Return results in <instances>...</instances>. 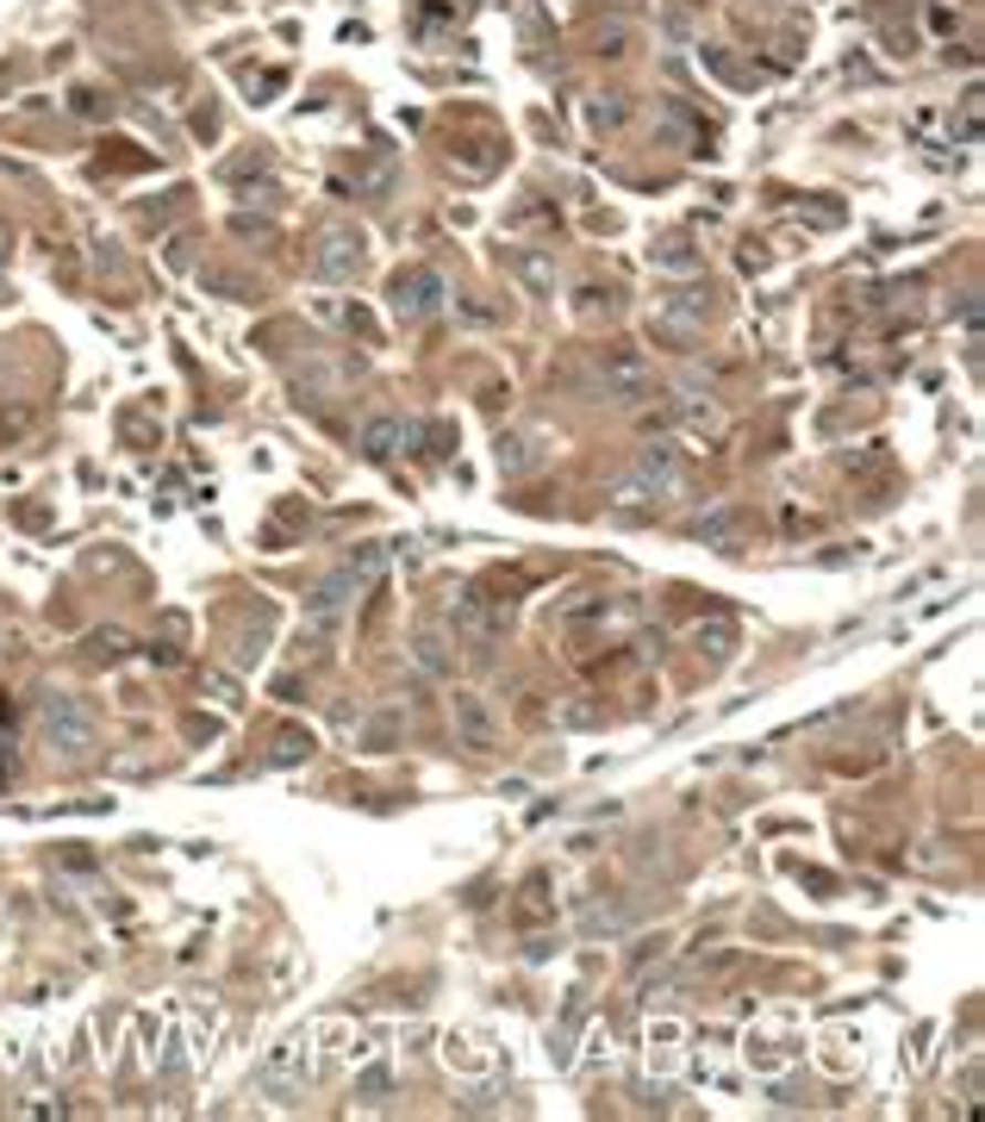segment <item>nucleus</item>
Masks as SVG:
<instances>
[{
    "label": "nucleus",
    "instance_id": "f257e3e1",
    "mask_svg": "<svg viewBox=\"0 0 985 1122\" xmlns=\"http://www.w3.org/2000/svg\"><path fill=\"white\" fill-rule=\"evenodd\" d=\"M44 743L56 748V755H70V761H82L87 748H94V711L75 699V692H51L44 699Z\"/></svg>",
    "mask_w": 985,
    "mask_h": 1122
},
{
    "label": "nucleus",
    "instance_id": "f03ea898",
    "mask_svg": "<svg viewBox=\"0 0 985 1122\" xmlns=\"http://www.w3.org/2000/svg\"><path fill=\"white\" fill-rule=\"evenodd\" d=\"M363 231L356 224H325L318 243H312V275L318 281H356L363 275Z\"/></svg>",
    "mask_w": 985,
    "mask_h": 1122
},
{
    "label": "nucleus",
    "instance_id": "7ed1b4c3",
    "mask_svg": "<svg viewBox=\"0 0 985 1122\" xmlns=\"http://www.w3.org/2000/svg\"><path fill=\"white\" fill-rule=\"evenodd\" d=\"M593 394L611 399V406H637V399H649V363H642L637 349H611V356H599Z\"/></svg>",
    "mask_w": 985,
    "mask_h": 1122
},
{
    "label": "nucleus",
    "instance_id": "20e7f679",
    "mask_svg": "<svg viewBox=\"0 0 985 1122\" xmlns=\"http://www.w3.org/2000/svg\"><path fill=\"white\" fill-rule=\"evenodd\" d=\"M443 300L450 294H443V275H437V269H399L394 287H387V306H394V318H406V325L431 318Z\"/></svg>",
    "mask_w": 985,
    "mask_h": 1122
},
{
    "label": "nucleus",
    "instance_id": "39448f33",
    "mask_svg": "<svg viewBox=\"0 0 985 1122\" xmlns=\"http://www.w3.org/2000/svg\"><path fill=\"white\" fill-rule=\"evenodd\" d=\"M450 618H455V630H462V637H474V642H500V637H505V623H512V599H481V593H462Z\"/></svg>",
    "mask_w": 985,
    "mask_h": 1122
},
{
    "label": "nucleus",
    "instance_id": "423d86ee",
    "mask_svg": "<svg viewBox=\"0 0 985 1122\" xmlns=\"http://www.w3.org/2000/svg\"><path fill=\"white\" fill-rule=\"evenodd\" d=\"M450 717H455V736H462V748H474V755H486V748L500 743V724H493V711H486L481 692H455V699H450Z\"/></svg>",
    "mask_w": 985,
    "mask_h": 1122
},
{
    "label": "nucleus",
    "instance_id": "0eeeda50",
    "mask_svg": "<svg viewBox=\"0 0 985 1122\" xmlns=\"http://www.w3.org/2000/svg\"><path fill=\"white\" fill-rule=\"evenodd\" d=\"M630 474H637V481L649 486L656 500H674V493H680V443L656 437V443L637 455V468H630Z\"/></svg>",
    "mask_w": 985,
    "mask_h": 1122
},
{
    "label": "nucleus",
    "instance_id": "6e6552de",
    "mask_svg": "<svg viewBox=\"0 0 985 1122\" xmlns=\"http://www.w3.org/2000/svg\"><path fill=\"white\" fill-rule=\"evenodd\" d=\"M349 599H356V580H349L344 568L331 574V580H318V587L306 593V618H312V630H337V623H344V611H349Z\"/></svg>",
    "mask_w": 985,
    "mask_h": 1122
},
{
    "label": "nucleus",
    "instance_id": "1a4fd4ad",
    "mask_svg": "<svg viewBox=\"0 0 985 1122\" xmlns=\"http://www.w3.org/2000/svg\"><path fill=\"white\" fill-rule=\"evenodd\" d=\"M692 543H705V549H724L736 555V536H743V512L736 505H711V512H699V518L687 524Z\"/></svg>",
    "mask_w": 985,
    "mask_h": 1122
},
{
    "label": "nucleus",
    "instance_id": "9d476101",
    "mask_svg": "<svg viewBox=\"0 0 985 1122\" xmlns=\"http://www.w3.org/2000/svg\"><path fill=\"white\" fill-rule=\"evenodd\" d=\"M300 1086H306V1036L281 1041V1048H275V1060L262 1067V1091H275V1098H287V1091H300Z\"/></svg>",
    "mask_w": 985,
    "mask_h": 1122
},
{
    "label": "nucleus",
    "instance_id": "9b49d317",
    "mask_svg": "<svg viewBox=\"0 0 985 1122\" xmlns=\"http://www.w3.org/2000/svg\"><path fill=\"white\" fill-rule=\"evenodd\" d=\"M493 462H500L505 474H531V468L549 462V443H543L536 431H505L500 443H493Z\"/></svg>",
    "mask_w": 985,
    "mask_h": 1122
},
{
    "label": "nucleus",
    "instance_id": "f8f14e48",
    "mask_svg": "<svg viewBox=\"0 0 985 1122\" xmlns=\"http://www.w3.org/2000/svg\"><path fill=\"white\" fill-rule=\"evenodd\" d=\"M649 262H656L661 275H699V269H705V250L692 238H661L656 250H649Z\"/></svg>",
    "mask_w": 985,
    "mask_h": 1122
},
{
    "label": "nucleus",
    "instance_id": "ddd939ff",
    "mask_svg": "<svg viewBox=\"0 0 985 1122\" xmlns=\"http://www.w3.org/2000/svg\"><path fill=\"white\" fill-rule=\"evenodd\" d=\"M399 443H412V424H399V418H368V424H363V443H356V449H363L368 462H387Z\"/></svg>",
    "mask_w": 985,
    "mask_h": 1122
},
{
    "label": "nucleus",
    "instance_id": "4468645a",
    "mask_svg": "<svg viewBox=\"0 0 985 1122\" xmlns=\"http://www.w3.org/2000/svg\"><path fill=\"white\" fill-rule=\"evenodd\" d=\"M692 642H699V656L717 668V661L736 656V623H730V618H711V623H699V630H692Z\"/></svg>",
    "mask_w": 985,
    "mask_h": 1122
},
{
    "label": "nucleus",
    "instance_id": "2eb2a0df",
    "mask_svg": "<svg viewBox=\"0 0 985 1122\" xmlns=\"http://www.w3.org/2000/svg\"><path fill=\"white\" fill-rule=\"evenodd\" d=\"M387 555H394V543H356V549L344 555V574L363 587V580H375V574L387 568Z\"/></svg>",
    "mask_w": 985,
    "mask_h": 1122
},
{
    "label": "nucleus",
    "instance_id": "dca6fc26",
    "mask_svg": "<svg viewBox=\"0 0 985 1122\" xmlns=\"http://www.w3.org/2000/svg\"><path fill=\"white\" fill-rule=\"evenodd\" d=\"M412 661H418V668H425V673H437V680H443V673L455 668L450 642L437 637V630H418V637H412Z\"/></svg>",
    "mask_w": 985,
    "mask_h": 1122
},
{
    "label": "nucleus",
    "instance_id": "f3484780",
    "mask_svg": "<svg viewBox=\"0 0 985 1122\" xmlns=\"http://www.w3.org/2000/svg\"><path fill=\"white\" fill-rule=\"evenodd\" d=\"M512 275H518L531 294H555V262L536 256V250H518V256H512Z\"/></svg>",
    "mask_w": 985,
    "mask_h": 1122
},
{
    "label": "nucleus",
    "instance_id": "a211bd4d",
    "mask_svg": "<svg viewBox=\"0 0 985 1122\" xmlns=\"http://www.w3.org/2000/svg\"><path fill=\"white\" fill-rule=\"evenodd\" d=\"M674 418H680V424H692V431H705V437H717V431H724V418H717V406H711V399H699V394L674 399Z\"/></svg>",
    "mask_w": 985,
    "mask_h": 1122
},
{
    "label": "nucleus",
    "instance_id": "6ab92c4d",
    "mask_svg": "<svg viewBox=\"0 0 985 1122\" xmlns=\"http://www.w3.org/2000/svg\"><path fill=\"white\" fill-rule=\"evenodd\" d=\"M555 724H562V730H599V724H606V711L580 692V699H568V705L555 711Z\"/></svg>",
    "mask_w": 985,
    "mask_h": 1122
},
{
    "label": "nucleus",
    "instance_id": "aec40b11",
    "mask_svg": "<svg viewBox=\"0 0 985 1122\" xmlns=\"http://www.w3.org/2000/svg\"><path fill=\"white\" fill-rule=\"evenodd\" d=\"M306 755H312V736H306V730H281V736H275V755H269V761H275V767H294V761H306Z\"/></svg>",
    "mask_w": 985,
    "mask_h": 1122
},
{
    "label": "nucleus",
    "instance_id": "412c9836",
    "mask_svg": "<svg viewBox=\"0 0 985 1122\" xmlns=\"http://www.w3.org/2000/svg\"><path fill=\"white\" fill-rule=\"evenodd\" d=\"M394 736H399L394 717H375V724L363 730V748H368V755H387V748H394Z\"/></svg>",
    "mask_w": 985,
    "mask_h": 1122
},
{
    "label": "nucleus",
    "instance_id": "4be33fe9",
    "mask_svg": "<svg viewBox=\"0 0 985 1122\" xmlns=\"http://www.w3.org/2000/svg\"><path fill=\"white\" fill-rule=\"evenodd\" d=\"M87 649H94L101 661H119V656H125V630H94V642H87Z\"/></svg>",
    "mask_w": 985,
    "mask_h": 1122
},
{
    "label": "nucleus",
    "instance_id": "5701e85b",
    "mask_svg": "<svg viewBox=\"0 0 985 1122\" xmlns=\"http://www.w3.org/2000/svg\"><path fill=\"white\" fill-rule=\"evenodd\" d=\"M599 312L611 318V312H618V300H611V294H599V287H587V294H580V318H599Z\"/></svg>",
    "mask_w": 985,
    "mask_h": 1122
},
{
    "label": "nucleus",
    "instance_id": "b1692460",
    "mask_svg": "<svg viewBox=\"0 0 985 1122\" xmlns=\"http://www.w3.org/2000/svg\"><path fill=\"white\" fill-rule=\"evenodd\" d=\"M624 44H630V25H606V32H599V51L606 56H624Z\"/></svg>",
    "mask_w": 985,
    "mask_h": 1122
},
{
    "label": "nucleus",
    "instance_id": "393cba45",
    "mask_svg": "<svg viewBox=\"0 0 985 1122\" xmlns=\"http://www.w3.org/2000/svg\"><path fill=\"white\" fill-rule=\"evenodd\" d=\"M207 686H212V699H219V705H238V686H231L226 673H212Z\"/></svg>",
    "mask_w": 985,
    "mask_h": 1122
},
{
    "label": "nucleus",
    "instance_id": "a878e982",
    "mask_svg": "<svg viewBox=\"0 0 985 1122\" xmlns=\"http://www.w3.org/2000/svg\"><path fill=\"white\" fill-rule=\"evenodd\" d=\"M593 125H599V132H606V125H624V106L611 101V106H593Z\"/></svg>",
    "mask_w": 985,
    "mask_h": 1122
},
{
    "label": "nucleus",
    "instance_id": "bb28decb",
    "mask_svg": "<svg viewBox=\"0 0 985 1122\" xmlns=\"http://www.w3.org/2000/svg\"><path fill=\"white\" fill-rule=\"evenodd\" d=\"M356 1091H363V1098H380V1091H387V1072H380V1067L363 1072V1086H356Z\"/></svg>",
    "mask_w": 985,
    "mask_h": 1122
},
{
    "label": "nucleus",
    "instance_id": "cd10ccee",
    "mask_svg": "<svg viewBox=\"0 0 985 1122\" xmlns=\"http://www.w3.org/2000/svg\"><path fill=\"white\" fill-rule=\"evenodd\" d=\"M7 300H13V287H7V275H0V306H7Z\"/></svg>",
    "mask_w": 985,
    "mask_h": 1122
}]
</instances>
